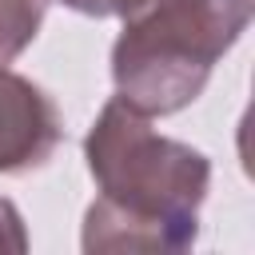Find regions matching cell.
Instances as JSON below:
<instances>
[{
  "label": "cell",
  "mask_w": 255,
  "mask_h": 255,
  "mask_svg": "<svg viewBox=\"0 0 255 255\" xmlns=\"http://www.w3.org/2000/svg\"><path fill=\"white\" fill-rule=\"evenodd\" d=\"M0 251H12V255L28 251V231L12 199H0Z\"/></svg>",
  "instance_id": "cell-5"
},
{
  "label": "cell",
  "mask_w": 255,
  "mask_h": 255,
  "mask_svg": "<svg viewBox=\"0 0 255 255\" xmlns=\"http://www.w3.org/2000/svg\"><path fill=\"white\" fill-rule=\"evenodd\" d=\"M84 155L100 191L84 215V251H183L195 243L211 183L199 147L159 135L116 96L96 116Z\"/></svg>",
  "instance_id": "cell-1"
},
{
  "label": "cell",
  "mask_w": 255,
  "mask_h": 255,
  "mask_svg": "<svg viewBox=\"0 0 255 255\" xmlns=\"http://www.w3.org/2000/svg\"><path fill=\"white\" fill-rule=\"evenodd\" d=\"M251 8L255 0H151L131 12L112 44L116 96L147 120L195 104Z\"/></svg>",
  "instance_id": "cell-2"
},
{
  "label": "cell",
  "mask_w": 255,
  "mask_h": 255,
  "mask_svg": "<svg viewBox=\"0 0 255 255\" xmlns=\"http://www.w3.org/2000/svg\"><path fill=\"white\" fill-rule=\"evenodd\" d=\"M56 104L24 76L0 68V175L40 167L60 143Z\"/></svg>",
  "instance_id": "cell-3"
},
{
  "label": "cell",
  "mask_w": 255,
  "mask_h": 255,
  "mask_svg": "<svg viewBox=\"0 0 255 255\" xmlns=\"http://www.w3.org/2000/svg\"><path fill=\"white\" fill-rule=\"evenodd\" d=\"M48 0H0V68H8L40 32Z\"/></svg>",
  "instance_id": "cell-4"
},
{
  "label": "cell",
  "mask_w": 255,
  "mask_h": 255,
  "mask_svg": "<svg viewBox=\"0 0 255 255\" xmlns=\"http://www.w3.org/2000/svg\"><path fill=\"white\" fill-rule=\"evenodd\" d=\"M72 12H80V16H120V20H128L131 12H139V8H147L151 0H64Z\"/></svg>",
  "instance_id": "cell-6"
}]
</instances>
